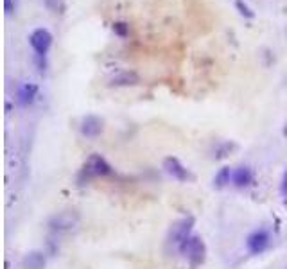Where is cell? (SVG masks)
Here are the masks:
<instances>
[{"label": "cell", "mask_w": 287, "mask_h": 269, "mask_svg": "<svg viewBox=\"0 0 287 269\" xmlns=\"http://www.w3.org/2000/svg\"><path fill=\"white\" fill-rule=\"evenodd\" d=\"M178 250L190 264L197 265L205 260V255H207V246H205L203 239L197 237V235H190L183 241L182 244H178Z\"/></svg>", "instance_id": "obj_1"}, {"label": "cell", "mask_w": 287, "mask_h": 269, "mask_svg": "<svg viewBox=\"0 0 287 269\" xmlns=\"http://www.w3.org/2000/svg\"><path fill=\"white\" fill-rule=\"evenodd\" d=\"M271 246V233L266 228H257L246 237V250L249 251V255H262L264 251H268V248Z\"/></svg>", "instance_id": "obj_2"}, {"label": "cell", "mask_w": 287, "mask_h": 269, "mask_svg": "<svg viewBox=\"0 0 287 269\" xmlns=\"http://www.w3.org/2000/svg\"><path fill=\"white\" fill-rule=\"evenodd\" d=\"M52 35L47 29H34L29 36V45L33 47V50L36 52L38 57H45L47 52L52 47Z\"/></svg>", "instance_id": "obj_3"}, {"label": "cell", "mask_w": 287, "mask_h": 269, "mask_svg": "<svg viewBox=\"0 0 287 269\" xmlns=\"http://www.w3.org/2000/svg\"><path fill=\"white\" fill-rule=\"evenodd\" d=\"M77 223H79V216L72 210H67V212H60L50 217L49 226L54 231H68L74 226H77Z\"/></svg>", "instance_id": "obj_4"}, {"label": "cell", "mask_w": 287, "mask_h": 269, "mask_svg": "<svg viewBox=\"0 0 287 269\" xmlns=\"http://www.w3.org/2000/svg\"><path fill=\"white\" fill-rule=\"evenodd\" d=\"M84 171L92 176H101V178H104V176L113 174V167L108 163V160H106L104 156L92 155L90 158H88L87 165H84Z\"/></svg>", "instance_id": "obj_5"}, {"label": "cell", "mask_w": 287, "mask_h": 269, "mask_svg": "<svg viewBox=\"0 0 287 269\" xmlns=\"http://www.w3.org/2000/svg\"><path fill=\"white\" fill-rule=\"evenodd\" d=\"M163 169H165V172L170 178L178 180V182H189V180H192V174L189 172V169L178 158H174V156H169V158L163 160Z\"/></svg>", "instance_id": "obj_6"}, {"label": "cell", "mask_w": 287, "mask_h": 269, "mask_svg": "<svg viewBox=\"0 0 287 269\" xmlns=\"http://www.w3.org/2000/svg\"><path fill=\"white\" fill-rule=\"evenodd\" d=\"M192 228H194V219H192V217H185V219L174 223L173 228H170V233H169L170 243L182 244L187 237H190V235H192Z\"/></svg>", "instance_id": "obj_7"}, {"label": "cell", "mask_w": 287, "mask_h": 269, "mask_svg": "<svg viewBox=\"0 0 287 269\" xmlns=\"http://www.w3.org/2000/svg\"><path fill=\"white\" fill-rule=\"evenodd\" d=\"M104 126H102V121L99 117H94V115H88L81 121V135L84 138H97L102 133Z\"/></svg>", "instance_id": "obj_8"}, {"label": "cell", "mask_w": 287, "mask_h": 269, "mask_svg": "<svg viewBox=\"0 0 287 269\" xmlns=\"http://www.w3.org/2000/svg\"><path fill=\"white\" fill-rule=\"evenodd\" d=\"M253 169L248 165H241L237 169H234V176H232V185H235L237 189H244L253 183Z\"/></svg>", "instance_id": "obj_9"}, {"label": "cell", "mask_w": 287, "mask_h": 269, "mask_svg": "<svg viewBox=\"0 0 287 269\" xmlns=\"http://www.w3.org/2000/svg\"><path fill=\"white\" fill-rule=\"evenodd\" d=\"M38 95V86L33 83H22L16 90V99H18V104L23 108L31 106L34 103V99Z\"/></svg>", "instance_id": "obj_10"}, {"label": "cell", "mask_w": 287, "mask_h": 269, "mask_svg": "<svg viewBox=\"0 0 287 269\" xmlns=\"http://www.w3.org/2000/svg\"><path fill=\"white\" fill-rule=\"evenodd\" d=\"M140 83V77L136 72L133 70H122V72L115 74L113 77L110 79L108 86H115V88H121V86H135V84Z\"/></svg>", "instance_id": "obj_11"}, {"label": "cell", "mask_w": 287, "mask_h": 269, "mask_svg": "<svg viewBox=\"0 0 287 269\" xmlns=\"http://www.w3.org/2000/svg\"><path fill=\"white\" fill-rule=\"evenodd\" d=\"M22 264H23V269H45L47 257L43 251L34 250V251H29V253L23 257Z\"/></svg>", "instance_id": "obj_12"}, {"label": "cell", "mask_w": 287, "mask_h": 269, "mask_svg": "<svg viewBox=\"0 0 287 269\" xmlns=\"http://www.w3.org/2000/svg\"><path fill=\"white\" fill-rule=\"evenodd\" d=\"M232 176H234V169H232V167H221L214 176V187L215 189H224V187H228L232 183Z\"/></svg>", "instance_id": "obj_13"}, {"label": "cell", "mask_w": 287, "mask_h": 269, "mask_svg": "<svg viewBox=\"0 0 287 269\" xmlns=\"http://www.w3.org/2000/svg\"><path fill=\"white\" fill-rule=\"evenodd\" d=\"M235 6H237L239 13H241L242 16H246V18H253V16H255V13L251 11V9H249V6H246L242 0H237V2H235Z\"/></svg>", "instance_id": "obj_14"}, {"label": "cell", "mask_w": 287, "mask_h": 269, "mask_svg": "<svg viewBox=\"0 0 287 269\" xmlns=\"http://www.w3.org/2000/svg\"><path fill=\"white\" fill-rule=\"evenodd\" d=\"M113 33H115V35H119V36H122V38H126V36L129 35V25H128V23H124V22H117L113 25Z\"/></svg>", "instance_id": "obj_15"}, {"label": "cell", "mask_w": 287, "mask_h": 269, "mask_svg": "<svg viewBox=\"0 0 287 269\" xmlns=\"http://www.w3.org/2000/svg\"><path fill=\"white\" fill-rule=\"evenodd\" d=\"M43 2H45V6L52 13H61V9H63V2L61 0H43Z\"/></svg>", "instance_id": "obj_16"}, {"label": "cell", "mask_w": 287, "mask_h": 269, "mask_svg": "<svg viewBox=\"0 0 287 269\" xmlns=\"http://www.w3.org/2000/svg\"><path fill=\"white\" fill-rule=\"evenodd\" d=\"M16 9V2H13V0H4V11L6 15H13Z\"/></svg>", "instance_id": "obj_17"}, {"label": "cell", "mask_w": 287, "mask_h": 269, "mask_svg": "<svg viewBox=\"0 0 287 269\" xmlns=\"http://www.w3.org/2000/svg\"><path fill=\"white\" fill-rule=\"evenodd\" d=\"M282 194L287 197V171H285V174H283V180H282Z\"/></svg>", "instance_id": "obj_18"}, {"label": "cell", "mask_w": 287, "mask_h": 269, "mask_svg": "<svg viewBox=\"0 0 287 269\" xmlns=\"http://www.w3.org/2000/svg\"><path fill=\"white\" fill-rule=\"evenodd\" d=\"M283 135L287 137V124H285V128H283Z\"/></svg>", "instance_id": "obj_19"}]
</instances>
